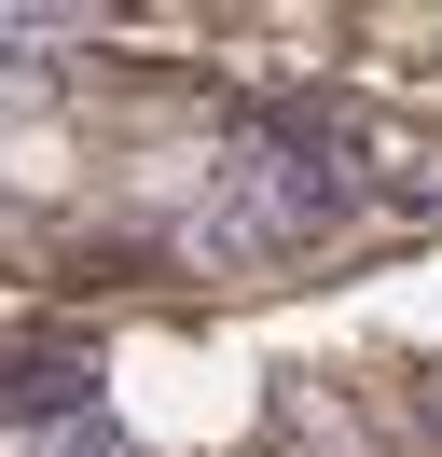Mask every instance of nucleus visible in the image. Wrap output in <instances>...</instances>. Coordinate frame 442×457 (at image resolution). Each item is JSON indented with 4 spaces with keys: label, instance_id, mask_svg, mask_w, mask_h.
Here are the masks:
<instances>
[{
    "label": "nucleus",
    "instance_id": "7ed1b4c3",
    "mask_svg": "<svg viewBox=\"0 0 442 457\" xmlns=\"http://www.w3.org/2000/svg\"><path fill=\"white\" fill-rule=\"evenodd\" d=\"M55 42H70V29H42V14H0V84H42V56H55Z\"/></svg>",
    "mask_w": 442,
    "mask_h": 457
},
{
    "label": "nucleus",
    "instance_id": "f03ea898",
    "mask_svg": "<svg viewBox=\"0 0 442 457\" xmlns=\"http://www.w3.org/2000/svg\"><path fill=\"white\" fill-rule=\"evenodd\" d=\"M83 402V361H0V416H70Z\"/></svg>",
    "mask_w": 442,
    "mask_h": 457
},
{
    "label": "nucleus",
    "instance_id": "f257e3e1",
    "mask_svg": "<svg viewBox=\"0 0 442 457\" xmlns=\"http://www.w3.org/2000/svg\"><path fill=\"white\" fill-rule=\"evenodd\" d=\"M346 222V167H332L318 139H235L208 167V208H193V250L208 263H276L304 250V236Z\"/></svg>",
    "mask_w": 442,
    "mask_h": 457
}]
</instances>
